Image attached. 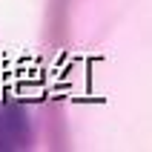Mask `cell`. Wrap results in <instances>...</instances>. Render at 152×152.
<instances>
[{
  "mask_svg": "<svg viewBox=\"0 0 152 152\" xmlns=\"http://www.w3.org/2000/svg\"><path fill=\"white\" fill-rule=\"evenodd\" d=\"M32 141L29 118L20 106H0V149H23Z\"/></svg>",
  "mask_w": 152,
  "mask_h": 152,
  "instance_id": "1",
  "label": "cell"
}]
</instances>
